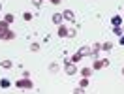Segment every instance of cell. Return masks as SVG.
Segmentation results:
<instances>
[{
    "label": "cell",
    "mask_w": 124,
    "mask_h": 94,
    "mask_svg": "<svg viewBox=\"0 0 124 94\" xmlns=\"http://www.w3.org/2000/svg\"><path fill=\"white\" fill-rule=\"evenodd\" d=\"M15 88H19V90H32L34 83H32L30 77H21V79L15 81Z\"/></svg>",
    "instance_id": "6da1fadb"
},
{
    "label": "cell",
    "mask_w": 124,
    "mask_h": 94,
    "mask_svg": "<svg viewBox=\"0 0 124 94\" xmlns=\"http://www.w3.org/2000/svg\"><path fill=\"white\" fill-rule=\"evenodd\" d=\"M109 66V60L107 58H94L92 60V70L98 71V70H103V68H107Z\"/></svg>",
    "instance_id": "7a4b0ae2"
},
{
    "label": "cell",
    "mask_w": 124,
    "mask_h": 94,
    "mask_svg": "<svg viewBox=\"0 0 124 94\" xmlns=\"http://www.w3.org/2000/svg\"><path fill=\"white\" fill-rule=\"evenodd\" d=\"M64 71H66V75H75L77 73V64L70 62V60H64Z\"/></svg>",
    "instance_id": "3957f363"
},
{
    "label": "cell",
    "mask_w": 124,
    "mask_h": 94,
    "mask_svg": "<svg viewBox=\"0 0 124 94\" xmlns=\"http://www.w3.org/2000/svg\"><path fill=\"white\" fill-rule=\"evenodd\" d=\"M100 51H101V43H92L90 45V58H98V55H100Z\"/></svg>",
    "instance_id": "277c9868"
},
{
    "label": "cell",
    "mask_w": 124,
    "mask_h": 94,
    "mask_svg": "<svg viewBox=\"0 0 124 94\" xmlns=\"http://www.w3.org/2000/svg\"><path fill=\"white\" fill-rule=\"evenodd\" d=\"M56 34H58V36H60V38H68V36H70V28H68V26H66V24H58V28H56Z\"/></svg>",
    "instance_id": "5b68a950"
},
{
    "label": "cell",
    "mask_w": 124,
    "mask_h": 94,
    "mask_svg": "<svg viewBox=\"0 0 124 94\" xmlns=\"http://www.w3.org/2000/svg\"><path fill=\"white\" fill-rule=\"evenodd\" d=\"M62 15L66 21H71V23H75V13H73V9H64L62 11Z\"/></svg>",
    "instance_id": "8992f818"
},
{
    "label": "cell",
    "mask_w": 124,
    "mask_h": 94,
    "mask_svg": "<svg viewBox=\"0 0 124 94\" xmlns=\"http://www.w3.org/2000/svg\"><path fill=\"white\" fill-rule=\"evenodd\" d=\"M8 30H9V24L2 19V21H0V39H4V36H6V32H8Z\"/></svg>",
    "instance_id": "52a82bcc"
},
{
    "label": "cell",
    "mask_w": 124,
    "mask_h": 94,
    "mask_svg": "<svg viewBox=\"0 0 124 94\" xmlns=\"http://www.w3.org/2000/svg\"><path fill=\"white\" fill-rule=\"evenodd\" d=\"M92 68H90V66H86V68H81V71H79V75H81V77H88L90 79V75H92Z\"/></svg>",
    "instance_id": "ba28073f"
},
{
    "label": "cell",
    "mask_w": 124,
    "mask_h": 94,
    "mask_svg": "<svg viewBox=\"0 0 124 94\" xmlns=\"http://www.w3.org/2000/svg\"><path fill=\"white\" fill-rule=\"evenodd\" d=\"M111 24L113 26H122V15H113L111 17Z\"/></svg>",
    "instance_id": "9c48e42d"
},
{
    "label": "cell",
    "mask_w": 124,
    "mask_h": 94,
    "mask_svg": "<svg viewBox=\"0 0 124 94\" xmlns=\"http://www.w3.org/2000/svg\"><path fill=\"white\" fill-rule=\"evenodd\" d=\"M62 21H64V15H62V13H53V23L56 24V26H58Z\"/></svg>",
    "instance_id": "30bf717a"
},
{
    "label": "cell",
    "mask_w": 124,
    "mask_h": 94,
    "mask_svg": "<svg viewBox=\"0 0 124 94\" xmlns=\"http://www.w3.org/2000/svg\"><path fill=\"white\" fill-rule=\"evenodd\" d=\"M15 36H17V34L13 30H8V32H6V36H4V41H11V39H15Z\"/></svg>",
    "instance_id": "8fae6325"
},
{
    "label": "cell",
    "mask_w": 124,
    "mask_h": 94,
    "mask_svg": "<svg viewBox=\"0 0 124 94\" xmlns=\"http://www.w3.org/2000/svg\"><path fill=\"white\" fill-rule=\"evenodd\" d=\"M81 58H83V55H81V53H73V55H71V58H70V62H73V64H77L79 60H81Z\"/></svg>",
    "instance_id": "7c38bea8"
},
{
    "label": "cell",
    "mask_w": 124,
    "mask_h": 94,
    "mask_svg": "<svg viewBox=\"0 0 124 94\" xmlns=\"http://www.w3.org/2000/svg\"><path fill=\"white\" fill-rule=\"evenodd\" d=\"M9 86H11V81H9V79H0V88H9Z\"/></svg>",
    "instance_id": "4fadbf2b"
},
{
    "label": "cell",
    "mask_w": 124,
    "mask_h": 94,
    "mask_svg": "<svg viewBox=\"0 0 124 94\" xmlns=\"http://www.w3.org/2000/svg\"><path fill=\"white\" fill-rule=\"evenodd\" d=\"M79 53L83 56H90V45H85V47H81L79 49Z\"/></svg>",
    "instance_id": "5bb4252c"
},
{
    "label": "cell",
    "mask_w": 124,
    "mask_h": 94,
    "mask_svg": "<svg viewBox=\"0 0 124 94\" xmlns=\"http://www.w3.org/2000/svg\"><path fill=\"white\" fill-rule=\"evenodd\" d=\"M113 49V43L111 41H105V43H101V51H105V53H109Z\"/></svg>",
    "instance_id": "9a60e30c"
},
{
    "label": "cell",
    "mask_w": 124,
    "mask_h": 94,
    "mask_svg": "<svg viewBox=\"0 0 124 94\" xmlns=\"http://www.w3.org/2000/svg\"><path fill=\"white\" fill-rule=\"evenodd\" d=\"M4 21H6L8 24H11L13 21H15V15H13V13H6V15H4Z\"/></svg>",
    "instance_id": "2e32d148"
},
{
    "label": "cell",
    "mask_w": 124,
    "mask_h": 94,
    "mask_svg": "<svg viewBox=\"0 0 124 94\" xmlns=\"http://www.w3.org/2000/svg\"><path fill=\"white\" fill-rule=\"evenodd\" d=\"M0 66H2L4 70H9V68L13 66V62H11V60H2V62H0Z\"/></svg>",
    "instance_id": "e0dca14e"
},
{
    "label": "cell",
    "mask_w": 124,
    "mask_h": 94,
    "mask_svg": "<svg viewBox=\"0 0 124 94\" xmlns=\"http://www.w3.org/2000/svg\"><path fill=\"white\" fill-rule=\"evenodd\" d=\"M113 34H115V36H122V34H124L122 26H113Z\"/></svg>",
    "instance_id": "ac0fdd59"
},
{
    "label": "cell",
    "mask_w": 124,
    "mask_h": 94,
    "mask_svg": "<svg viewBox=\"0 0 124 94\" xmlns=\"http://www.w3.org/2000/svg\"><path fill=\"white\" fill-rule=\"evenodd\" d=\"M79 86L86 88V86H88V77H81V81H79Z\"/></svg>",
    "instance_id": "d6986e66"
},
{
    "label": "cell",
    "mask_w": 124,
    "mask_h": 94,
    "mask_svg": "<svg viewBox=\"0 0 124 94\" xmlns=\"http://www.w3.org/2000/svg\"><path fill=\"white\" fill-rule=\"evenodd\" d=\"M30 51H34V53L39 51V43H38V41H32V43H30Z\"/></svg>",
    "instance_id": "ffe728a7"
},
{
    "label": "cell",
    "mask_w": 124,
    "mask_h": 94,
    "mask_svg": "<svg viewBox=\"0 0 124 94\" xmlns=\"http://www.w3.org/2000/svg\"><path fill=\"white\" fill-rule=\"evenodd\" d=\"M23 19H24V21H32V11H24Z\"/></svg>",
    "instance_id": "44dd1931"
},
{
    "label": "cell",
    "mask_w": 124,
    "mask_h": 94,
    "mask_svg": "<svg viewBox=\"0 0 124 94\" xmlns=\"http://www.w3.org/2000/svg\"><path fill=\"white\" fill-rule=\"evenodd\" d=\"M49 70L53 71V73H56V71L60 70V68H58V64H51V66H49Z\"/></svg>",
    "instance_id": "7402d4cb"
},
{
    "label": "cell",
    "mask_w": 124,
    "mask_h": 94,
    "mask_svg": "<svg viewBox=\"0 0 124 94\" xmlns=\"http://www.w3.org/2000/svg\"><path fill=\"white\" fill-rule=\"evenodd\" d=\"M75 94H81V92H85V88L83 86H75V90H73Z\"/></svg>",
    "instance_id": "603a6c76"
},
{
    "label": "cell",
    "mask_w": 124,
    "mask_h": 94,
    "mask_svg": "<svg viewBox=\"0 0 124 94\" xmlns=\"http://www.w3.org/2000/svg\"><path fill=\"white\" fill-rule=\"evenodd\" d=\"M32 4H34L36 8H41V0H32Z\"/></svg>",
    "instance_id": "cb8c5ba5"
},
{
    "label": "cell",
    "mask_w": 124,
    "mask_h": 94,
    "mask_svg": "<svg viewBox=\"0 0 124 94\" xmlns=\"http://www.w3.org/2000/svg\"><path fill=\"white\" fill-rule=\"evenodd\" d=\"M118 43H120V45H124V34H122V36H118Z\"/></svg>",
    "instance_id": "d4e9b609"
},
{
    "label": "cell",
    "mask_w": 124,
    "mask_h": 94,
    "mask_svg": "<svg viewBox=\"0 0 124 94\" xmlns=\"http://www.w3.org/2000/svg\"><path fill=\"white\" fill-rule=\"evenodd\" d=\"M49 2H51V4H54V6H58V4H60L62 0H49Z\"/></svg>",
    "instance_id": "484cf974"
},
{
    "label": "cell",
    "mask_w": 124,
    "mask_h": 94,
    "mask_svg": "<svg viewBox=\"0 0 124 94\" xmlns=\"http://www.w3.org/2000/svg\"><path fill=\"white\" fill-rule=\"evenodd\" d=\"M0 11H2V2H0Z\"/></svg>",
    "instance_id": "4316f807"
},
{
    "label": "cell",
    "mask_w": 124,
    "mask_h": 94,
    "mask_svg": "<svg viewBox=\"0 0 124 94\" xmlns=\"http://www.w3.org/2000/svg\"><path fill=\"white\" fill-rule=\"evenodd\" d=\"M122 75H124V68H122Z\"/></svg>",
    "instance_id": "83f0119b"
},
{
    "label": "cell",
    "mask_w": 124,
    "mask_h": 94,
    "mask_svg": "<svg viewBox=\"0 0 124 94\" xmlns=\"http://www.w3.org/2000/svg\"><path fill=\"white\" fill-rule=\"evenodd\" d=\"M122 32H124V26H122Z\"/></svg>",
    "instance_id": "f1b7e54d"
},
{
    "label": "cell",
    "mask_w": 124,
    "mask_h": 94,
    "mask_svg": "<svg viewBox=\"0 0 124 94\" xmlns=\"http://www.w3.org/2000/svg\"><path fill=\"white\" fill-rule=\"evenodd\" d=\"M122 19H124V15H122Z\"/></svg>",
    "instance_id": "f546056e"
}]
</instances>
